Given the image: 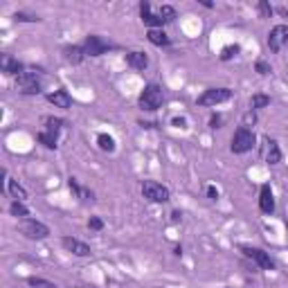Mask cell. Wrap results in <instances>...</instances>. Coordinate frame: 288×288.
<instances>
[{
  "mask_svg": "<svg viewBox=\"0 0 288 288\" xmlns=\"http://www.w3.org/2000/svg\"><path fill=\"white\" fill-rule=\"evenodd\" d=\"M158 16L165 20V23H167V20H174V18H176V9H174V7H169V5H162Z\"/></svg>",
  "mask_w": 288,
  "mask_h": 288,
  "instance_id": "cell-26",
  "label": "cell"
},
{
  "mask_svg": "<svg viewBox=\"0 0 288 288\" xmlns=\"http://www.w3.org/2000/svg\"><path fill=\"white\" fill-rule=\"evenodd\" d=\"M162 99H165L162 88L158 83H149L142 90V95H140V108H142V111H158L162 106Z\"/></svg>",
  "mask_w": 288,
  "mask_h": 288,
  "instance_id": "cell-1",
  "label": "cell"
},
{
  "mask_svg": "<svg viewBox=\"0 0 288 288\" xmlns=\"http://www.w3.org/2000/svg\"><path fill=\"white\" fill-rule=\"evenodd\" d=\"M288 43V27L286 25H275L268 34V48L270 52H279Z\"/></svg>",
  "mask_w": 288,
  "mask_h": 288,
  "instance_id": "cell-7",
  "label": "cell"
},
{
  "mask_svg": "<svg viewBox=\"0 0 288 288\" xmlns=\"http://www.w3.org/2000/svg\"><path fill=\"white\" fill-rule=\"evenodd\" d=\"M207 196H209V198H216V196H218V191L214 189V187H207Z\"/></svg>",
  "mask_w": 288,
  "mask_h": 288,
  "instance_id": "cell-34",
  "label": "cell"
},
{
  "mask_svg": "<svg viewBox=\"0 0 288 288\" xmlns=\"http://www.w3.org/2000/svg\"><path fill=\"white\" fill-rule=\"evenodd\" d=\"M61 243H63V248L68 250V252H72L77 257H88V254H90V248H88V245L83 243V241H79V239L63 237V239H61Z\"/></svg>",
  "mask_w": 288,
  "mask_h": 288,
  "instance_id": "cell-10",
  "label": "cell"
},
{
  "mask_svg": "<svg viewBox=\"0 0 288 288\" xmlns=\"http://www.w3.org/2000/svg\"><path fill=\"white\" fill-rule=\"evenodd\" d=\"M18 230L27 239H36V241L50 237V228H48V225H43L41 221H34V218H23V221L18 223Z\"/></svg>",
  "mask_w": 288,
  "mask_h": 288,
  "instance_id": "cell-2",
  "label": "cell"
},
{
  "mask_svg": "<svg viewBox=\"0 0 288 288\" xmlns=\"http://www.w3.org/2000/svg\"><path fill=\"white\" fill-rule=\"evenodd\" d=\"M140 14H142V20L146 25H151V27H162V23H165V20H162L160 16H155V14H151V5L149 3H142L140 5Z\"/></svg>",
  "mask_w": 288,
  "mask_h": 288,
  "instance_id": "cell-15",
  "label": "cell"
},
{
  "mask_svg": "<svg viewBox=\"0 0 288 288\" xmlns=\"http://www.w3.org/2000/svg\"><path fill=\"white\" fill-rule=\"evenodd\" d=\"M284 14H286V16H288V9H284Z\"/></svg>",
  "mask_w": 288,
  "mask_h": 288,
  "instance_id": "cell-36",
  "label": "cell"
},
{
  "mask_svg": "<svg viewBox=\"0 0 288 288\" xmlns=\"http://www.w3.org/2000/svg\"><path fill=\"white\" fill-rule=\"evenodd\" d=\"M14 18L20 20V23H34V20H41V18H36V16H29V14H16Z\"/></svg>",
  "mask_w": 288,
  "mask_h": 288,
  "instance_id": "cell-31",
  "label": "cell"
},
{
  "mask_svg": "<svg viewBox=\"0 0 288 288\" xmlns=\"http://www.w3.org/2000/svg\"><path fill=\"white\" fill-rule=\"evenodd\" d=\"M257 72H259V75H268V72H270V66L268 63H266V61H257Z\"/></svg>",
  "mask_w": 288,
  "mask_h": 288,
  "instance_id": "cell-29",
  "label": "cell"
},
{
  "mask_svg": "<svg viewBox=\"0 0 288 288\" xmlns=\"http://www.w3.org/2000/svg\"><path fill=\"white\" fill-rule=\"evenodd\" d=\"M68 187H70V189L75 191V196L81 198V201H92V194L88 191L86 187H81L79 182H77V178H70V180H68Z\"/></svg>",
  "mask_w": 288,
  "mask_h": 288,
  "instance_id": "cell-18",
  "label": "cell"
},
{
  "mask_svg": "<svg viewBox=\"0 0 288 288\" xmlns=\"http://www.w3.org/2000/svg\"><path fill=\"white\" fill-rule=\"evenodd\" d=\"M259 12H261V16H264V18H268L270 14H272V7H270L268 3H264V0H261V3H259Z\"/></svg>",
  "mask_w": 288,
  "mask_h": 288,
  "instance_id": "cell-28",
  "label": "cell"
},
{
  "mask_svg": "<svg viewBox=\"0 0 288 288\" xmlns=\"http://www.w3.org/2000/svg\"><path fill=\"white\" fill-rule=\"evenodd\" d=\"M142 194L151 203H167L169 201V189H167L165 185H160V182H155V180H144Z\"/></svg>",
  "mask_w": 288,
  "mask_h": 288,
  "instance_id": "cell-5",
  "label": "cell"
},
{
  "mask_svg": "<svg viewBox=\"0 0 288 288\" xmlns=\"http://www.w3.org/2000/svg\"><path fill=\"white\" fill-rule=\"evenodd\" d=\"M259 207L264 214H272L275 209V198H272V189L270 185H264L261 187V194H259Z\"/></svg>",
  "mask_w": 288,
  "mask_h": 288,
  "instance_id": "cell-12",
  "label": "cell"
},
{
  "mask_svg": "<svg viewBox=\"0 0 288 288\" xmlns=\"http://www.w3.org/2000/svg\"><path fill=\"white\" fill-rule=\"evenodd\" d=\"M237 54H239V45H225V48L221 50V59L223 61L232 59V56H237Z\"/></svg>",
  "mask_w": 288,
  "mask_h": 288,
  "instance_id": "cell-27",
  "label": "cell"
},
{
  "mask_svg": "<svg viewBox=\"0 0 288 288\" xmlns=\"http://www.w3.org/2000/svg\"><path fill=\"white\" fill-rule=\"evenodd\" d=\"M254 146V133L245 126H239L232 138V153H245Z\"/></svg>",
  "mask_w": 288,
  "mask_h": 288,
  "instance_id": "cell-3",
  "label": "cell"
},
{
  "mask_svg": "<svg viewBox=\"0 0 288 288\" xmlns=\"http://www.w3.org/2000/svg\"><path fill=\"white\" fill-rule=\"evenodd\" d=\"M230 95H232L230 88H209L198 97V106H216L221 102H228Z\"/></svg>",
  "mask_w": 288,
  "mask_h": 288,
  "instance_id": "cell-6",
  "label": "cell"
},
{
  "mask_svg": "<svg viewBox=\"0 0 288 288\" xmlns=\"http://www.w3.org/2000/svg\"><path fill=\"white\" fill-rule=\"evenodd\" d=\"M45 124H48V129H45V131L52 133V135H56L66 122H63V119H56V117H48V119H45Z\"/></svg>",
  "mask_w": 288,
  "mask_h": 288,
  "instance_id": "cell-25",
  "label": "cell"
},
{
  "mask_svg": "<svg viewBox=\"0 0 288 288\" xmlns=\"http://www.w3.org/2000/svg\"><path fill=\"white\" fill-rule=\"evenodd\" d=\"M36 140H39L43 146H48V149H56V135L48 133V131H41V133L36 135Z\"/></svg>",
  "mask_w": 288,
  "mask_h": 288,
  "instance_id": "cell-22",
  "label": "cell"
},
{
  "mask_svg": "<svg viewBox=\"0 0 288 288\" xmlns=\"http://www.w3.org/2000/svg\"><path fill=\"white\" fill-rule=\"evenodd\" d=\"M63 54H66V61L68 63H81L83 61V54H86V52H83V48H79V45H72V48H66L63 50Z\"/></svg>",
  "mask_w": 288,
  "mask_h": 288,
  "instance_id": "cell-17",
  "label": "cell"
},
{
  "mask_svg": "<svg viewBox=\"0 0 288 288\" xmlns=\"http://www.w3.org/2000/svg\"><path fill=\"white\" fill-rule=\"evenodd\" d=\"M29 286H43V288H56L54 284H50V281H43V279H29Z\"/></svg>",
  "mask_w": 288,
  "mask_h": 288,
  "instance_id": "cell-32",
  "label": "cell"
},
{
  "mask_svg": "<svg viewBox=\"0 0 288 288\" xmlns=\"http://www.w3.org/2000/svg\"><path fill=\"white\" fill-rule=\"evenodd\" d=\"M286 228H288V221H286Z\"/></svg>",
  "mask_w": 288,
  "mask_h": 288,
  "instance_id": "cell-37",
  "label": "cell"
},
{
  "mask_svg": "<svg viewBox=\"0 0 288 288\" xmlns=\"http://www.w3.org/2000/svg\"><path fill=\"white\" fill-rule=\"evenodd\" d=\"M270 104V97L268 95H252L250 99V111H257V108H264Z\"/></svg>",
  "mask_w": 288,
  "mask_h": 288,
  "instance_id": "cell-24",
  "label": "cell"
},
{
  "mask_svg": "<svg viewBox=\"0 0 288 288\" xmlns=\"http://www.w3.org/2000/svg\"><path fill=\"white\" fill-rule=\"evenodd\" d=\"M9 212H12L14 216H18V218H27L29 216V209L25 207L20 201H14L12 205H9Z\"/></svg>",
  "mask_w": 288,
  "mask_h": 288,
  "instance_id": "cell-23",
  "label": "cell"
},
{
  "mask_svg": "<svg viewBox=\"0 0 288 288\" xmlns=\"http://www.w3.org/2000/svg\"><path fill=\"white\" fill-rule=\"evenodd\" d=\"M106 50H108V43L106 41H102L99 36H88L86 43H83V52H86L88 56H99V54H104Z\"/></svg>",
  "mask_w": 288,
  "mask_h": 288,
  "instance_id": "cell-9",
  "label": "cell"
},
{
  "mask_svg": "<svg viewBox=\"0 0 288 288\" xmlns=\"http://www.w3.org/2000/svg\"><path fill=\"white\" fill-rule=\"evenodd\" d=\"M7 189H9V194H12V196L16 198V201H20V203H23L25 198H27V191H25L16 180H9V182H7Z\"/></svg>",
  "mask_w": 288,
  "mask_h": 288,
  "instance_id": "cell-20",
  "label": "cell"
},
{
  "mask_svg": "<svg viewBox=\"0 0 288 288\" xmlns=\"http://www.w3.org/2000/svg\"><path fill=\"white\" fill-rule=\"evenodd\" d=\"M266 162H268V165H277V162H281L279 144H277L275 140H270V138H266Z\"/></svg>",
  "mask_w": 288,
  "mask_h": 288,
  "instance_id": "cell-14",
  "label": "cell"
},
{
  "mask_svg": "<svg viewBox=\"0 0 288 288\" xmlns=\"http://www.w3.org/2000/svg\"><path fill=\"white\" fill-rule=\"evenodd\" d=\"M126 63L131 68H135V70H144V68L149 66V59H146L144 52H129V54H126Z\"/></svg>",
  "mask_w": 288,
  "mask_h": 288,
  "instance_id": "cell-16",
  "label": "cell"
},
{
  "mask_svg": "<svg viewBox=\"0 0 288 288\" xmlns=\"http://www.w3.org/2000/svg\"><path fill=\"white\" fill-rule=\"evenodd\" d=\"M41 72L39 70H27V72H20L18 75V86H20V92L25 95H36L41 92Z\"/></svg>",
  "mask_w": 288,
  "mask_h": 288,
  "instance_id": "cell-4",
  "label": "cell"
},
{
  "mask_svg": "<svg viewBox=\"0 0 288 288\" xmlns=\"http://www.w3.org/2000/svg\"><path fill=\"white\" fill-rule=\"evenodd\" d=\"M286 45H288V43H286Z\"/></svg>",
  "mask_w": 288,
  "mask_h": 288,
  "instance_id": "cell-38",
  "label": "cell"
},
{
  "mask_svg": "<svg viewBox=\"0 0 288 288\" xmlns=\"http://www.w3.org/2000/svg\"><path fill=\"white\" fill-rule=\"evenodd\" d=\"M0 68H3V72L5 75H20V72H25L23 70V63H18L16 59H14L12 54H3L0 56Z\"/></svg>",
  "mask_w": 288,
  "mask_h": 288,
  "instance_id": "cell-11",
  "label": "cell"
},
{
  "mask_svg": "<svg viewBox=\"0 0 288 288\" xmlns=\"http://www.w3.org/2000/svg\"><path fill=\"white\" fill-rule=\"evenodd\" d=\"M254 111H248V113H245V117H243V124H241V126H245V129H248L250 126V124H254Z\"/></svg>",
  "mask_w": 288,
  "mask_h": 288,
  "instance_id": "cell-33",
  "label": "cell"
},
{
  "mask_svg": "<svg viewBox=\"0 0 288 288\" xmlns=\"http://www.w3.org/2000/svg\"><path fill=\"white\" fill-rule=\"evenodd\" d=\"M88 228H90V230H102L104 221H102V218H97V216H92L90 221H88Z\"/></svg>",
  "mask_w": 288,
  "mask_h": 288,
  "instance_id": "cell-30",
  "label": "cell"
},
{
  "mask_svg": "<svg viewBox=\"0 0 288 288\" xmlns=\"http://www.w3.org/2000/svg\"><path fill=\"white\" fill-rule=\"evenodd\" d=\"M218 124H221V119H218V117H212V129H218Z\"/></svg>",
  "mask_w": 288,
  "mask_h": 288,
  "instance_id": "cell-35",
  "label": "cell"
},
{
  "mask_svg": "<svg viewBox=\"0 0 288 288\" xmlns=\"http://www.w3.org/2000/svg\"><path fill=\"white\" fill-rule=\"evenodd\" d=\"M241 252H243L245 257H248V259L257 261V264H259L264 270H272V268H275V264H272V259H270V257L264 252V250H259V248H250V245H243V248H241Z\"/></svg>",
  "mask_w": 288,
  "mask_h": 288,
  "instance_id": "cell-8",
  "label": "cell"
},
{
  "mask_svg": "<svg viewBox=\"0 0 288 288\" xmlns=\"http://www.w3.org/2000/svg\"><path fill=\"white\" fill-rule=\"evenodd\" d=\"M146 39H149L153 45H169V36L162 32V29H149Z\"/></svg>",
  "mask_w": 288,
  "mask_h": 288,
  "instance_id": "cell-19",
  "label": "cell"
},
{
  "mask_svg": "<svg viewBox=\"0 0 288 288\" xmlns=\"http://www.w3.org/2000/svg\"><path fill=\"white\" fill-rule=\"evenodd\" d=\"M97 144H99V149L108 151V153H113V151H115V140L111 138V135H106V133H99L97 135Z\"/></svg>",
  "mask_w": 288,
  "mask_h": 288,
  "instance_id": "cell-21",
  "label": "cell"
},
{
  "mask_svg": "<svg viewBox=\"0 0 288 288\" xmlns=\"http://www.w3.org/2000/svg\"><path fill=\"white\" fill-rule=\"evenodd\" d=\"M48 102L54 104L56 108H70L72 106V97L68 95V90H54V92H50Z\"/></svg>",
  "mask_w": 288,
  "mask_h": 288,
  "instance_id": "cell-13",
  "label": "cell"
}]
</instances>
